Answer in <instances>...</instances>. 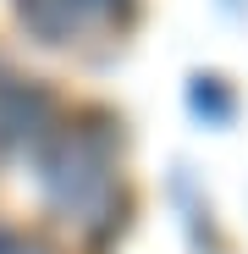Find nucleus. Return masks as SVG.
Returning <instances> with one entry per match:
<instances>
[{
	"label": "nucleus",
	"instance_id": "obj_4",
	"mask_svg": "<svg viewBox=\"0 0 248 254\" xmlns=\"http://www.w3.org/2000/svg\"><path fill=\"white\" fill-rule=\"evenodd\" d=\"M0 254H50V249L33 243V238H22V232H6V227H0Z\"/></svg>",
	"mask_w": 248,
	"mask_h": 254
},
{
	"label": "nucleus",
	"instance_id": "obj_2",
	"mask_svg": "<svg viewBox=\"0 0 248 254\" xmlns=\"http://www.w3.org/2000/svg\"><path fill=\"white\" fill-rule=\"evenodd\" d=\"M17 17L39 45H72L94 28H110L99 0H17Z\"/></svg>",
	"mask_w": 248,
	"mask_h": 254
},
{
	"label": "nucleus",
	"instance_id": "obj_1",
	"mask_svg": "<svg viewBox=\"0 0 248 254\" xmlns=\"http://www.w3.org/2000/svg\"><path fill=\"white\" fill-rule=\"evenodd\" d=\"M55 116L61 100L45 83L0 77V155H39V144L55 133Z\"/></svg>",
	"mask_w": 248,
	"mask_h": 254
},
{
	"label": "nucleus",
	"instance_id": "obj_3",
	"mask_svg": "<svg viewBox=\"0 0 248 254\" xmlns=\"http://www.w3.org/2000/svg\"><path fill=\"white\" fill-rule=\"evenodd\" d=\"M188 100H193L198 116H210V122H226L232 116V94L221 89V77H193V94Z\"/></svg>",
	"mask_w": 248,
	"mask_h": 254
}]
</instances>
